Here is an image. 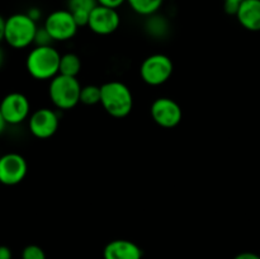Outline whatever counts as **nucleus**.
Masks as SVG:
<instances>
[{
  "mask_svg": "<svg viewBox=\"0 0 260 259\" xmlns=\"http://www.w3.org/2000/svg\"><path fill=\"white\" fill-rule=\"evenodd\" d=\"M152 119L156 124L164 128H173L182 121V107L174 99L168 96H160L155 99L150 108Z\"/></svg>",
  "mask_w": 260,
  "mask_h": 259,
  "instance_id": "obj_7",
  "label": "nucleus"
},
{
  "mask_svg": "<svg viewBox=\"0 0 260 259\" xmlns=\"http://www.w3.org/2000/svg\"><path fill=\"white\" fill-rule=\"evenodd\" d=\"M174 63L169 56L164 53H154L142 61L140 66L141 79L151 86H159L167 83L173 75Z\"/></svg>",
  "mask_w": 260,
  "mask_h": 259,
  "instance_id": "obj_5",
  "label": "nucleus"
},
{
  "mask_svg": "<svg viewBox=\"0 0 260 259\" xmlns=\"http://www.w3.org/2000/svg\"><path fill=\"white\" fill-rule=\"evenodd\" d=\"M27 14L29 15L33 20H36V22H37V20L41 18V10L37 9V8H30V9L28 10Z\"/></svg>",
  "mask_w": 260,
  "mask_h": 259,
  "instance_id": "obj_24",
  "label": "nucleus"
},
{
  "mask_svg": "<svg viewBox=\"0 0 260 259\" xmlns=\"http://www.w3.org/2000/svg\"><path fill=\"white\" fill-rule=\"evenodd\" d=\"M4 60H5V53L4 51H3V48L0 47V68H2L3 63H4Z\"/></svg>",
  "mask_w": 260,
  "mask_h": 259,
  "instance_id": "obj_27",
  "label": "nucleus"
},
{
  "mask_svg": "<svg viewBox=\"0 0 260 259\" xmlns=\"http://www.w3.org/2000/svg\"><path fill=\"white\" fill-rule=\"evenodd\" d=\"M37 22L27 13H15L5 19L4 41L13 48L22 50L35 43Z\"/></svg>",
  "mask_w": 260,
  "mask_h": 259,
  "instance_id": "obj_3",
  "label": "nucleus"
},
{
  "mask_svg": "<svg viewBox=\"0 0 260 259\" xmlns=\"http://www.w3.org/2000/svg\"><path fill=\"white\" fill-rule=\"evenodd\" d=\"M142 249L136 243L126 239L112 240L104 246V259H142Z\"/></svg>",
  "mask_w": 260,
  "mask_h": 259,
  "instance_id": "obj_12",
  "label": "nucleus"
},
{
  "mask_svg": "<svg viewBox=\"0 0 260 259\" xmlns=\"http://www.w3.org/2000/svg\"><path fill=\"white\" fill-rule=\"evenodd\" d=\"M96 5V0H68V10L73 14L79 27L88 25L90 13Z\"/></svg>",
  "mask_w": 260,
  "mask_h": 259,
  "instance_id": "obj_14",
  "label": "nucleus"
},
{
  "mask_svg": "<svg viewBox=\"0 0 260 259\" xmlns=\"http://www.w3.org/2000/svg\"><path fill=\"white\" fill-rule=\"evenodd\" d=\"M7 122H5V119H4V117H3V114H2V112H0V135L3 134V132L5 131V127H7Z\"/></svg>",
  "mask_w": 260,
  "mask_h": 259,
  "instance_id": "obj_26",
  "label": "nucleus"
},
{
  "mask_svg": "<svg viewBox=\"0 0 260 259\" xmlns=\"http://www.w3.org/2000/svg\"><path fill=\"white\" fill-rule=\"evenodd\" d=\"M96 2H98V5L112 8V9H118L124 3H127V0H96Z\"/></svg>",
  "mask_w": 260,
  "mask_h": 259,
  "instance_id": "obj_21",
  "label": "nucleus"
},
{
  "mask_svg": "<svg viewBox=\"0 0 260 259\" xmlns=\"http://www.w3.org/2000/svg\"><path fill=\"white\" fill-rule=\"evenodd\" d=\"M83 86L78 78L58 74L50 80L48 95L53 106L61 111H69L80 103V91Z\"/></svg>",
  "mask_w": 260,
  "mask_h": 259,
  "instance_id": "obj_4",
  "label": "nucleus"
},
{
  "mask_svg": "<svg viewBox=\"0 0 260 259\" xmlns=\"http://www.w3.org/2000/svg\"><path fill=\"white\" fill-rule=\"evenodd\" d=\"M4 30H5V19L0 15V42L4 40Z\"/></svg>",
  "mask_w": 260,
  "mask_h": 259,
  "instance_id": "obj_25",
  "label": "nucleus"
},
{
  "mask_svg": "<svg viewBox=\"0 0 260 259\" xmlns=\"http://www.w3.org/2000/svg\"><path fill=\"white\" fill-rule=\"evenodd\" d=\"M53 42V40L51 38V36L48 35L47 30L45 29V27H41L37 29L35 37V45L36 46H51V43Z\"/></svg>",
  "mask_w": 260,
  "mask_h": 259,
  "instance_id": "obj_19",
  "label": "nucleus"
},
{
  "mask_svg": "<svg viewBox=\"0 0 260 259\" xmlns=\"http://www.w3.org/2000/svg\"><path fill=\"white\" fill-rule=\"evenodd\" d=\"M28 172L27 160L17 152L0 155V183L4 185L19 184Z\"/></svg>",
  "mask_w": 260,
  "mask_h": 259,
  "instance_id": "obj_9",
  "label": "nucleus"
},
{
  "mask_svg": "<svg viewBox=\"0 0 260 259\" xmlns=\"http://www.w3.org/2000/svg\"><path fill=\"white\" fill-rule=\"evenodd\" d=\"M60 119L57 113L50 108H40L33 112L28 119L30 134L41 140L50 139L58 130Z\"/></svg>",
  "mask_w": 260,
  "mask_h": 259,
  "instance_id": "obj_11",
  "label": "nucleus"
},
{
  "mask_svg": "<svg viewBox=\"0 0 260 259\" xmlns=\"http://www.w3.org/2000/svg\"><path fill=\"white\" fill-rule=\"evenodd\" d=\"M43 27L53 40V42H65L75 37L80 27L68 9H58L46 17Z\"/></svg>",
  "mask_w": 260,
  "mask_h": 259,
  "instance_id": "obj_6",
  "label": "nucleus"
},
{
  "mask_svg": "<svg viewBox=\"0 0 260 259\" xmlns=\"http://www.w3.org/2000/svg\"><path fill=\"white\" fill-rule=\"evenodd\" d=\"M101 104L109 116L123 118L134 108V95L131 89L122 81H107L101 85Z\"/></svg>",
  "mask_w": 260,
  "mask_h": 259,
  "instance_id": "obj_2",
  "label": "nucleus"
},
{
  "mask_svg": "<svg viewBox=\"0 0 260 259\" xmlns=\"http://www.w3.org/2000/svg\"><path fill=\"white\" fill-rule=\"evenodd\" d=\"M0 112L8 124H19L29 117V99L22 93H9L0 102Z\"/></svg>",
  "mask_w": 260,
  "mask_h": 259,
  "instance_id": "obj_8",
  "label": "nucleus"
},
{
  "mask_svg": "<svg viewBox=\"0 0 260 259\" xmlns=\"http://www.w3.org/2000/svg\"><path fill=\"white\" fill-rule=\"evenodd\" d=\"M234 259H260V255L251 251H243V253L238 254Z\"/></svg>",
  "mask_w": 260,
  "mask_h": 259,
  "instance_id": "obj_22",
  "label": "nucleus"
},
{
  "mask_svg": "<svg viewBox=\"0 0 260 259\" xmlns=\"http://www.w3.org/2000/svg\"><path fill=\"white\" fill-rule=\"evenodd\" d=\"M121 25V17L117 9L96 5L90 13L86 27L98 36H108L116 32Z\"/></svg>",
  "mask_w": 260,
  "mask_h": 259,
  "instance_id": "obj_10",
  "label": "nucleus"
},
{
  "mask_svg": "<svg viewBox=\"0 0 260 259\" xmlns=\"http://www.w3.org/2000/svg\"><path fill=\"white\" fill-rule=\"evenodd\" d=\"M244 0H223V10L229 15H236L239 7Z\"/></svg>",
  "mask_w": 260,
  "mask_h": 259,
  "instance_id": "obj_20",
  "label": "nucleus"
},
{
  "mask_svg": "<svg viewBox=\"0 0 260 259\" xmlns=\"http://www.w3.org/2000/svg\"><path fill=\"white\" fill-rule=\"evenodd\" d=\"M61 55L52 46H36L25 60L28 74L36 80H52L60 73Z\"/></svg>",
  "mask_w": 260,
  "mask_h": 259,
  "instance_id": "obj_1",
  "label": "nucleus"
},
{
  "mask_svg": "<svg viewBox=\"0 0 260 259\" xmlns=\"http://www.w3.org/2000/svg\"><path fill=\"white\" fill-rule=\"evenodd\" d=\"M236 19L250 32L260 30V0H244L236 13Z\"/></svg>",
  "mask_w": 260,
  "mask_h": 259,
  "instance_id": "obj_13",
  "label": "nucleus"
},
{
  "mask_svg": "<svg viewBox=\"0 0 260 259\" xmlns=\"http://www.w3.org/2000/svg\"><path fill=\"white\" fill-rule=\"evenodd\" d=\"M0 259H12V250L8 246L0 245Z\"/></svg>",
  "mask_w": 260,
  "mask_h": 259,
  "instance_id": "obj_23",
  "label": "nucleus"
},
{
  "mask_svg": "<svg viewBox=\"0 0 260 259\" xmlns=\"http://www.w3.org/2000/svg\"><path fill=\"white\" fill-rule=\"evenodd\" d=\"M132 10L142 17H151L160 10L164 0H127Z\"/></svg>",
  "mask_w": 260,
  "mask_h": 259,
  "instance_id": "obj_15",
  "label": "nucleus"
},
{
  "mask_svg": "<svg viewBox=\"0 0 260 259\" xmlns=\"http://www.w3.org/2000/svg\"><path fill=\"white\" fill-rule=\"evenodd\" d=\"M80 102L85 106H95L101 103V86L98 85H85L81 88Z\"/></svg>",
  "mask_w": 260,
  "mask_h": 259,
  "instance_id": "obj_17",
  "label": "nucleus"
},
{
  "mask_svg": "<svg viewBox=\"0 0 260 259\" xmlns=\"http://www.w3.org/2000/svg\"><path fill=\"white\" fill-rule=\"evenodd\" d=\"M22 259H46V254L41 246L32 244L23 249Z\"/></svg>",
  "mask_w": 260,
  "mask_h": 259,
  "instance_id": "obj_18",
  "label": "nucleus"
},
{
  "mask_svg": "<svg viewBox=\"0 0 260 259\" xmlns=\"http://www.w3.org/2000/svg\"><path fill=\"white\" fill-rule=\"evenodd\" d=\"M80 71H81V60L76 53L68 52L65 53V55H61L60 73L58 74L65 76L78 78Z\"/></svg>",
  "mask_w": 260,
  "mask_h": 259,
  "instance_id": "obj_16",
  "label": "nucleus"
}]
</instances>
